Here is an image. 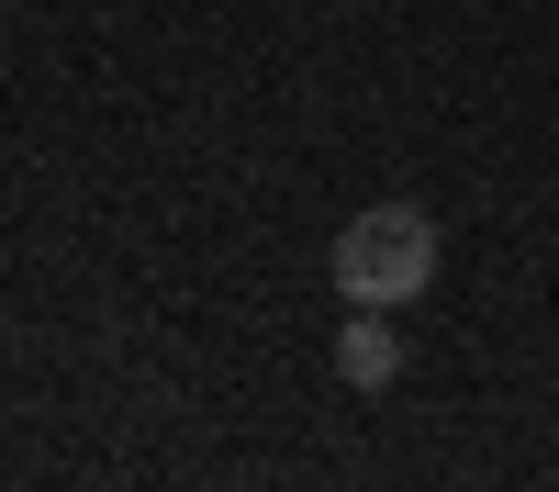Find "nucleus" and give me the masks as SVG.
<instances>
[{
  "mask_svg": "<svg viewBox=\"0 0 559 492\" xmlns=\"http://www.w3.org/2000/svg\"><path fill=\"white\" fill-rule=\"evenodd\" d=\"M324 280H336L347 313H403L414 291H437V213L426 202H369V213H347Z\"/></svg>",
  "mask_w": 559,
  "mask_h": 492,
  "instance_id": "1",
  "label": "nucleus"
},
{
  "mask_svg": "<svg viewBox=\"0 0 559 492\" xmlns=\"http://www.w3.org/2000/svg\"><path fill=\"white\" fill-rule=\"evenodd\" d=\"M403 370V336H392V313H347V336H336V381L347 392H381Z\"/></svg>",
  "mask_w": 559,
  "mask_h": 492,
  "instance_id": "2",
  "label": "nucleus"
}]
</instances>
